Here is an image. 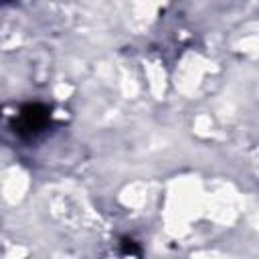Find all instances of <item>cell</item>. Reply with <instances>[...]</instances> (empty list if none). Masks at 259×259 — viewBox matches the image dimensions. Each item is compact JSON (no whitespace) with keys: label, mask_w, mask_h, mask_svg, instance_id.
Returning <instances> with one entry per match:
<instances>
[{"label":"cell","mask_w":259,"mask_h":259,"mask_svg":"<svg viewBox=\"0 0 259 259\" xmlns=\"http://www.w3.org/2000/svg\"><path fill=\"white\" fill-rule=\"evenodd\" d=\"M51 123V109L42 103H26L18 115L14 117V132L24 138V140H30L34 136H38L40 132L47 130V125Z\"/></svg>","instance_id":"cell-1"},{"label":"cell","mask_w":259,"mask_h":259,"mask_svg":"<svg viewBox=\"0 0 259 259\" xmlns=\"http://www.w3.org/2000/svg\"><path fill=\"white\" fill-rule=\"evenodd\" d=\"M123 255H140V249L134 245V241H130V239H123V251H121Z\"/></svg>","instance_id":"cell-2"}]
</instances>
